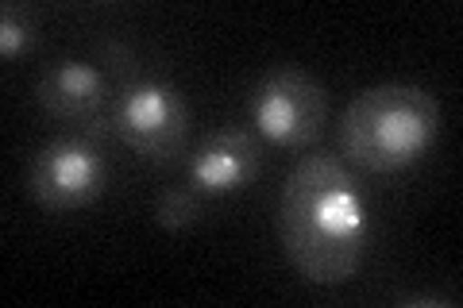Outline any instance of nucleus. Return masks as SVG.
<instances>
[{"label": "nucleus", "mask_w": 463, "mask_h": 308, "mask_svg": "<svg viewBox=\"0 0 463 308\" xmlns=\"http://www.w3.org/2000/svg\"><path fill=\"white\" fill-rule=\"evenodd\" d=\"M112 131L136 154L151 163H174L185 154L190 135V108L182 93L166 81L132 78L112 97Z\"/></svg>", "instance_id": "7ed1b4c3"}, {"label": "nucleus", "mask_w": 463, "mask_h": 308, "mask_svg": "<svg viewBox=\"0 0 463 308\" xmlns=\"http://www.w3.org/2000/svg\"><path fill=\"white\" fill-rule=\"evenodd\" d=\"M32 39H35V23L27 16V8H20V5L0 8V54L20 58L32 51Z\"/></svg>", "instance_id": "1a4fd4ad"}, {"label": "nucleus", "mask_w": 463, "mask_h": 308, "mask_svg": "<svg viewBox=\"0 0 463 308\" xmlns=\"http://www.w3.org/2000/svg\"><path fill=\"white\" fill-rule=\"evenodd\" d=\"M259 163H263V154H259L251 131L221 127L197 146L190 173L201 193H232V189H243L255 178Z\"/></svg>", "instance_id": "0eeeda50"}, {"label": "nucleus", "mask_w": 463, "mask_h": 308, "mask_svg": "<svg viewBox=\"0 0 463 308\" xmlns=\"http://www.w3.org/2000/svg\"><path fill=\"white\" fill-rule=\"evenodd\" d=\"M440 131L437 97L417 85H374L347 105L340 120V146L355 166L394 173L413 166Z\"/></svg>", "instance_id": "f03ea898"}, {"label": "nucleus", "mask_w": 463, "mask_h": 308, "mask_svg": "<svg viewBox=\"0 0 463 308\" xmlns=\"http://www.w3.org/2000/svg\"><path fill=\"white\" fill-rule=\"evenodd\" d=\"M39 108L66 124H81V135L100 139L116 135L112 131V97L105 73L78 58H58L43 70V78L35 85Z\"/></svg>", "instance_id": "423d86ee"}, {"label": "nucleus", "mask_w": 463, "mask_h": 308, "mask_svg": "<svg viewBox=\"0 0 463 308\" xmlns=\"http://www.w3.org/2000/svg\"><path fill=\"white\" fill-rule=\"evenodd\" d=\"M282 251L306 282L340 285L367 258L371 228L355 178L332 154H309L286 178L279 204Z\"/></svg>", "instance_id": "f257e3e1"}, {"label": "nucleus", "mask_w": 463, "mask_h": 308, "mask_svg": "<svg viewBox=\"0 0 463 308\" xmlns=\"http://www.w3.org/2000/svg\"><path fill=\"white\" fill-rule=\"evenodd\" d=\"M197 216H201V189L197 185L166 189L155 204V219H158V228H166V231L190 228V224H197Z\"/></svg>", "instance_id": "6e6552de"}, {"label": "nucleus", "mask_w": 463, "mask_h": 308, "mask_svg": "<svg viewBox=\"0 0 463 308\" xmlns=\"http://www.w3.org/2000/svg\"><path fill=\"white\" fill-rule=\"evenodd\" d=\"M105 154L90 135H66L47 143L32 158L27 193L47 212H78L105 193Z\"/></svg>", "instance_id": "20e7f679"}, {"label": "nucleus", "mask_w": 463, "mask_h": 308, "mask_svg": "<svg viewBox=\"0 0 463 308\" xmlns=\"http://www.w3.org/2000/svg\"><path fill=\"white\" fill-rule=\"evenodd\" d=\"M328 112V97L301 70H270L251 93V120L270 143L279 146H309L321 135Z\"/></svg>", "instance_id": "39448f33"}]
</instances>
